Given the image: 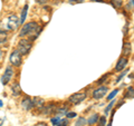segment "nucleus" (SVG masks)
I'll use <instances>...</instances> for the list:
<instances>
[{
  "instance_id": "nucleus-15",
  "label": "nucleus",
  "mask_w": 134,
  "mask_h": 126,
  "mask_svg": "<svg viewBox=\"0 0 134 126\" xmlns=\"http://www.w3.org/2000/svg\"><path fill=\"white\" fill-rule=\"evenodd\" d=\"M98 118H99V115L98 114H94V115L91 116V118L87 121V123H88L90 125H93V124H95L96 122L98 121Z\"/></svg>"
},
{
  "instance_id": "nucleus-27",
  "label": "nucleus",
  "mask_w": 134,
  "mask_h": 126,
  "mask_svg": "<svg viewBox=\"0 0 134 126\" xmlns=\"http://www.w3.org/2000/svg\"><path fill=\"white\" fill-rule=\"evenodd\" d=\"M47 0H37V2H39V3H45Z\"/></svg>"
},
{
  "instance_id": "nucleus-10",
  "label": "nucleus",
  "mask_w": 134,
  "mask_h": 126,
  "mask_svg": "<svg viewBox=\"0 0 134 126\" xmlns=\"http://www.w3.org/2000/svg\"><path fill=\"white\" fill-rule=\"evenodd\" d=\"M27 12H28V5H26L23 8V11H21V17H20V21L19 24H24L25 20H26V17H27Z\"/></svg>"
},
{
  "instance_id": "nucleus-19",
  "label": "nucleus",
  "mask_w": 134,
  "mask_h": 126,
  "mask_svg": "<svg viewBox=\"0 0 134 126\" xmlns=\"http://www.w3.org/2000/svg\"><path fill=\"white\" fill-rule=\"evenodd\" d=\"M106 125V117L105 116H102L99 118V123H98V126H105Z\"/></svg>"
},
{
  "instance_id": "nucleus-11",
  "label": "nucleus",
  "mask_w": 134,
  "mask_h": 126,
  "mask_svg": "<svg viewBox=\"0 0 134 126\" xmlns=\"http://www.w3.org/2000/svg\"><path fill=\"white\" fill-rule=\"evenodd\" d=\"M131 54V44L130 43H125L123 46V55L124 56H129Z\"/></svg>"
},
{
  "instance_id": "nucleus-25",
  "label": "nucleus",
  "mask_w": 134,
  "mask_h": 126,
  "mask_svg": "<svg viewBox=\"0 0 134 126\" xmlns=\"http://www.w3.org/2000/svg\"><path fill=\"white\" fill-rule=\"evenodd\" d=\"M114 102H115V100H113V99H112V103H110V105H108V106L106 107V110H105V112H106V113H107V112L110 111L111 108L113 107V105H114Z\"/></svg>"
},
{
  "instance_id": "nucleus-4",
  "label": "nucleus",
  "mask_w": 134,
  "mask_h": 126,
  "mask_svg": "<svg viewBox=\"0 0 134 126\" xmlns=\"http://www.w3.org/2000/svg\"><path fill=\"white\" fill-rule=\"evenodd\" d=\"M18 18H17L16 15H11L8 17L7 19V27L9 30H15V29H17V27H18Z\"/></svg>"
},
{
  "instance_id": "nucleus-5",
  "label": "nucleus",
  "mask_w": 134,
  "mask_h": 126,
  "mask_svg": "<svg viewBox=\"0 0 134 126\" xmlns=\"http://www.w3.org/2000/svg\"><path fill=\"white\" fill-rule=\"evenodd\" d=\"M12 75H14V69H12V67L8 66L6 68L5 74H3L2 77H1V83L3 84V85H7V84L9 83V81H11Z\"/></svg>"
},
{
  "instance_id": "nucleus-22",
  "label": "nucleus",
  "mask_w": 134,
  "mask_h": 126,
  "mask_svg": "<svg viewBox=\"0 0 134 126\" xmlns=\"http://www.w3.org/2000/svg\"><path fill=\"white\" fill-rule=\"evenodd\" d=\"M59 121H60V118H59V117H58V116H57V117H55V118H52V124L57 126V124L59 123Z\"/></svg>"
},
{
  "instance_id": "nucleus-13",
  "label": "nucleus",
  "mask_w": 134,
  "mask_h": 126,
  "mask_svg": "<svg viewBox=\"0 0 134 126\" xmlns=\"http://www.w3.org/2000/svg\"><path fill=\"white\" fill-rule=\"evenodd\" d=\"M124 98H134V87H129L126 93L124 95Z\"/></svg>"
},
{
  "instance_id": "nucleus-7",
  "label": "nucleus",
  "mask_w": 134,
  "mask_h": 126,
  "mask_svg": "<svg viewBox=\"0 0 134 126\" xmlns=\"http://www.w3.org/2000/svg\"><path fill=\"white\" fill-rule=\"evenodd\" d=\"M107 90H108V88L106 86H102V87H99L97 88V89H95L93 91V97L95 99H99V98H102L103 96H105V94L107 93Z\"/></svg>"
},
{
  "instance_id": "nucleus-28",
  "label": "nucleus",
  "mask_w": 134,
  "mask_h": 126,
  "mask_svg": "<svg viewBox=\"0 0 134 126\" xmlns=\"http://www.w3.org/2000/svg\"><path fill=\"white\" fill-rule=\"evenodd\" d=\"M93 1H97V2H104V0H93Z\"/></svg>"
},
{
  "instance_id": "nucleus-9",
  "label": "nucleus",
  "mask_w": 134,
  "mask_h": 126,
  "mask_svg": "<svg viewBox=\"0 0 134 126\" xmlns=\"http://www.w3.org/2000/svg\"><path fill=\"white\" fill-rule=\"evenodd\" d=\"M127 65V58H120L119 61H117V64L115 66V70L116 71H121L124 69V67Z\"/></svg>"
},
{
  "instance_id": "nucleus-14",
  "label": "nucleus",
  "mask_w": 134,
  "mask_h": 126,
  "mask_svg": "<svg viewBox=\"0 0 134 126\" xmlns=\"http://www.w3.org/2000/svg\"><path fill=\"white\" fill-rule=\"evenodd\" d=\"M12 94H14L15 96H18L20 95V93H21V90H20V86H19V84L18 83H16L14 86H12Z\"/></svg>"
},
{
  "instance_id": "nucleus-12",
  "label": "nucleus",
  "mask_w": 134,
  "mask_h": 126,
  "mask_svg": "<svg viewBox=\"0 0 134 126\" xmlns=\"http://www.w3.org/2000/svg\"><path fill=\"white\" fill-rule=\"evenodd\" d=\"M8 40V35H7V31H3V30H0V45H3Z\"/></svg>"
},
{
  "instance_id": "nucleus-30",
  "label": "nucleus",
  "mask_w": 134,
  "mask_h": 126,
  "mask_svg": "<svg viewBox=\"0 0 134 126\" xmlns=\"http://www.w3.org/2000/svg\"><path fill=\"white\" fill-rule=\"evenodd\" d=\"M107 126H112V118H111V122H110V123L107 124Z\"/></svg>"
},
{
  "instance_id": "nucleus-3",
  "label": "nucleus",
  "mask_w": 134,
  "mask_h": 126,
  "mask_svg": "<svg viewBox=\"0 0 134 126\" xmlns=\"http://www.w3.org/2000/svg\"><path fill=\"white\" fill-rule=\"evenodd\" d=\"M9 59H10V62L12 65L16 66V67H18V66L21 65V54H20L17 49H15L14 51L11 53Z\"/></svg>"
},
{
  "instance_id": "nucleus-21",
  "label": "nucleus",
  "mask_w": 134,
  "mask_h": 126,
  "mask_svg": "<svg viewBox=\"0 0 134 126\" xmlns=\"http://www.w3.org/2000/svg\"><path fill=\"white\" fill-rule=\"evenodd\" d=\"M68 125V121L67 119H60L59 123L57 124V126H67Z\"/></svg>"
},
{
  "instance_id": "nucleus-2",
  "label": "nucleus",
  "mask_w": 134,
  "mask_h": 126,
  "mask_svg": "<svg viewBox=\"0 0 134 126\" xmlns=\"http://www.w3.org/2000/svg\"><path fill=\"white\" fill-rule=\"evenodd\" d=\"M31 49V41L28 39H23L18 43V47H17V50L21 54V55H27L29 54Z\"/></svg>"
},
{
  "instance_id": "nucleus-24",
  "label": "nucleus",
  "mask_w": 134,
  "mask_h": 126,
  "mask_svg": "<svg viewBox=\"0 0 134 126\" xmlns=\"http://www.w3.org/2000/svg\"><path fill=\"white\" fill-rule=\"evenodd\" d=\"M66 116L68 117V118H74V117L77 116V115H76V113H67Z\"/></svg>"
},
{
  "instance_id": "nucleus-26",
  "label": "nucleus",
  "mask_w": 134,
  "mask_h": 126,
  "mask_svg": "<svg viewBox=\"0 0 134 126\" xmlns=\"http://www.w3.org/2000/svg\"><path fill=\"white\" fill-rule=\"evenodd\" d=\"M132 7H134V0H132V1H131V5L129 3V8H132Z\"/></svg>"
},
{
  "instance_id": "nucleus-23",
  "label": "nucleus",
  "mask_w": 134,
  "mask_h": 126,
  "mask_svg": "<svg viewBox=\"0 0 134 126\" xmlns=\"http://www.w3.org/2000/svg\"><path fill=\"white\" fill-rule=\"evenodd\" d=\"M126 73H127V70H125V71H123V73H122V74H121V75H120V76H119V77H117V79H116V83H119V82L121 81V79H122V78H123V77L125 76V75H126Z\"/></svg>"
},
{
  "instance_id": "nucleus-8",
  "label": "nucleus",
  "mask_w": 134,
  "mask_h": 126,
  "mask_svg": "<svg viewBox=\"0 0 134 126\" xmlns=\"http://www.w3.org/2000/svg\"><path fill=\"white\" fill-rule=\"evenodd\" d=\"M21 106L24 110L26 111H30L32 107H35V105H34V100H31L29 97H26L23 102H21Z\"/></svg>"
},
{
  "instance_id": "nucleus-6",
  "label": "nucleus",
  "mask_w": 134,
  "mask_h": 126,
  "mask_svg": "<svg viewBox=\"0 0 134 126\" xmlns=\"http://www.w3.org/2000/svg\"><path fill=\"white\" fill-rule=\"evenodd\" d=\"M86 98V93H76L69 97V102L73 104H79Z\"/></svg>"
},
{
  "instance_id": "nucleus-17",
  "label": "nucleus",
  "mask_w": 134,
  "mask_h": 126,
  "mask_svg": "<svg viewBox=\"0 0 134 126\" xmlns=\"http://www.w3.org/2000/svg\"><path fill=\"white\" fill-rule=\"evenodd\" d=\"M43 104H44L43 99H40V98H35L34 99V105H35V107H43Z\"/></svg>"
},
{
  "instance_id": "nucleus-1",
  "label": "nucleus",
  "mask_w": 134,
  "mask_h": 126,
  "mask_svg": "<svg viewBox=\"0 0 134 126\" xmlns=\"http://www.w3.org/2000/svg\"><path fill=\"white\" fill-rule=\"evenodd\" d=\"M35 31H37V32L39 31L38 24L35 22V21H31V22L26 24L21 28V30H20V32H19V36L20 37H24V36H26V35H31V33H34Z\"/></svg>"
},
{
  "instance_id": "nucleus-29",
  "label": "nucleus",
  "mask_w": 134,
  "mask_h": 126,
  "mask_svg": "<svg viewBox=\"0 0 134 126\" xmlns=\"http://www.w3.org/2000/svg\"><path fill=\"white\" fill-rule=\"evenodd\" d=\"M3 106V103H2V100H0V107H2Z\"/></svg>"
},
{
  "instance_id": "nucleus-18",
  "label": "nucleus",
  "mask_w": 134,
  "mask_h": 126,
  "mask_svg": "<svg viewBox=\"0 0 134 126\" xmlns=\"http://www.w3.org/2000/svg\"><path fill=\"white\" fill-rule=\"evenodd\" d=\"M117 93H119V89H114V90H113L110 95L107 96V99H108V100H112V99H113V98H114L115 96H116V94H117Z\"/></svg>"
},
{
  "instance_id": "nucleus-31",
  "label": "nucleus",
  "mask_w": 134,
  "mask_h": 126,
  "mask_svg": "<svg viewBox=\"0 0 134 126\" xmlns=\"http://www.w3.org/2000/svg\"><path fill=\"white\" fill-rule=\"evenodd\" d=\"M1 58H2V51L0 50V59H1Z\"/></svg>"
},
{
  "instance_id": "nucleus-16",
  "label": "nucleus",
  "mask_w": 134,
  "mask_h": 126,
  "mask_svg": "<svg viewBox=\"0 0 134 126\" xmlns=\"http://www.w3.org/2000/svg\"><path fill=\"white\" fill-rule=\"evenodd\" d=\"M87 123V121L84 118V117H78V119L76 121V124H75V126H83L85 125Z\"/></svg>"
},
{
  "instance_id": "nucleus-20",
  "label": "nucleus",
  "mask_w": 134,
  "mask_h": 126,
  "mask_svg": "<svg viewBox=\"0 0 134 126\" xmlns=\"http://www.w3.org/2000/svg\"><path fill=\"white\" fill-rule=\"evenodd\" d=\"M113 5H114L115 8H119L121 7V5H122V0H112Z\"/></svg>"
},
{
  "instance_id": "nucleus-32",
  "label": "nucleus",
  "mask_w": 134,
  "mask_h": 126,
  "mask_svg": "<svg viewBox=\"0 0 134 126\" xmlns=\"http://www.w3.org/2000/svg\"><path fill=\"white\" fill-rule=\"evenodd\" d=\"M75 1H76V2H83L84 0H75Z\"/></svg>"
}]
</instances>
